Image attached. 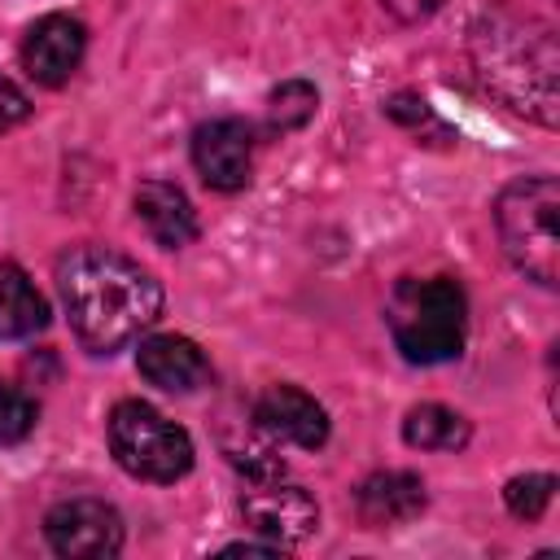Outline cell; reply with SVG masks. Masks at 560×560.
<instances>
[{
	"instance_id": "7c38bea8",
	"label": "cell",
	"mask_w": 560,
	"mask_h": 560,
	"mask_svg": "<svg viewBox=\"0 0 560 560\" xmlns=\"http://www.w3.org/2000/svg\"><path fill=\"white\" fill-rule=\"evenodd\" d=\"M136 214L149 228V236L162 249H184L197 236V214L192 201L184 197V188L166 184V179H144L136 188Z\"/></svg>"
},
{
	"instance_id": "5b68a950",
	"label": "cell",
	"mask_w": 560,
	"mask_h": 560,
	"mask_svg": "<svg viewBox=\"0 0 560 560\" xmlns=\"http://www.w3.org/2000/svg\"><path fill=\"white\" fill-rule=\"evenodd\" d=\"M109 451L140 481H175L192 468L188 433L140 398H127L109 411Z\"/></svg>"
},
{
	"instance_id": "d6986e66",
	"label": "cell",
	"mask_w": 560,
	"mask_h": 560,
	"mask_svg": "<svg viewBox=\"0 0 560 560\" xmlns=\"http://www.w3.org/2000/svg\"><path fill=\"white\" fill-rule=\"evenodd\" d=\"M26 114H31V101H26V92H22L18 83H9V79L0 74V131L18 127V122H22Z\"/></svg>"
},
{
	"instance_id": "ac0fdd59",
	"label": "cell",
	"mask_w": 560,
	"mask_h": 560,
	"mask_svg": "<svg viewBox=\"0 0 560 560\" xmlns=\"http://www.w3.org/2000/svg\"><path fill=\"white\" fill-rule=\"evenodd\" d=\"M31 429H35V402L18 385H9L0 376V446L4 442H22Z\"/></svg>"
},
{
	"instance_id": "7a4b0ae2",
	"label": "cell",
	"mask_w": 560,
	"mask_h": 560,
	"mask_svg": "<svg viewBox=\"0 0 560 560\" xmlns=\"http://www.w3.org/2000/svg\"><path fill=\"white\" fill-rule=\"evenodd\" d=\"M481 79L521 114L556 127V44L547 26H481L472 35Z\"/></svg>"
},
{
	"instance_id": "5bb4252c",
	"label": "cell",
	"mask_w": 560,
	"mask_h": 560,
	"mask_svg": "<svg viewBox=\"0 0 560 560\" xmlns=\"http://www.w3.org/2000/svg\"><path fill=\"white\" fill-rule=\"evenodd\" d=\"M44 324H48V306L26 280V271L13 262H0V341L31 337Z\"/></svg>"
},
{
	"instance_id": "8992f818",
	"label": "cell",
	"mask_w": 560,
	"mask_h": 560,
	"mask_svg": "<svg viewBox=\"0 0 560 560\" xmlns=\"http://www.w3.org/2000/svg\"><path fill=\"white\" fill-rule=\"evenodd\" d=\"M44 534L57 556L70 560H105L122 547V516L101 499H66L48 512Z\"/></svg>"
},
{
	"instance_id": "4fadbf2b",
	"label": "cell",
	"mask_w": 560,
	"mask_h": 560,
	"mask_svg": "<svg viewBox=\"0 0 560 560\" xmlns=\"http://www.w3.org/2000/svg\"><path fill=\"white\" fill-rule=\"evenodd\" d=\"M424 508V481L416 472H372L359 486V516L376 529L402 525Z\"/></svg>"
},
{
	"instance_id": "9a60e30c",
	"label": "cell",
	"mask_w": 560,
	"mask_h": 560,
	"mask_svg": "<svg viewBox=\"0 0 560 560\" xmlns=\"http://www.w3.org/2000/svg\"><path fill=\"white\" fill-rule=\"evenodd\" d=\"M402 438L407 446L416 451H459L468 442V420L451 407H438V402H420L407 411L402 420Z\"/></svg>"
},
{
	"instance_id": "52a82bcc",
	"label": "cell",
	"mask_w": 560,
	"mask_h": 560,
	"mask_svg": "<svg viewBox=\"0 0 560 560\" xmlns=\"http://www.w3.org/2000/svg\"><path fill=\"white\" fill-rule=\"evenodd\" d=\"M241 516H245V525H249L254 534H262L271 547H293V542H302V538L315 529L319 508H315V499H311L306 490L280 486V481L271 477L267 486L245 490Z\"/></svg>"
},
{
	"instance_id": "ba28073f",
	"label": "cell",
	"mask_w": 560,
	"mask_h": 560,
	"mask_svg": "<svg viewBox=\"0 0 560 560\" xmlns=\"http://www.w3.org/2000/svg\"><path fill=\"white\" fill-rule=\"evenodd\" d=\"M192 166L219 192L245 188L249 184V166H254V136H249V127L236 122V118L201 122L192 131Z\"/></svg>"
},
{
	"instance_id": "30bf717a",
	"label": "cell",
	"mask_w": 560,
	"mask_h": 560,
	"mask_svg": "<svg viewBox=\"0 0 560 560\" xmlns=\"http://www.w3.org/2000/svg\"><path fill=\"white\" fill-rule=\"evenodd\" d=\"M254 420L271 438H284V442L306 446V451H315V446L328 442V416H324V407L306 389H298V385H271V389H262L258 402H254Z\"/></svg>"
},
{
	"instance_id": "3957f363",
	"label": "cell",
	"mask_w": 560,
	"mask_h": 560,
	"mask_svg": "<svg viewBox=\"0 0 560 560\" xmlns=\"http://www.w3.org/2000/svg\"><path fill=\"white\" fill-rule=\"evenodd\" d=\"M385 319L407 363H446L464 350L468 302H464V289L446 276L398 280Z\"/></svg>"
},
{
	"instance_id": "e0dca14e",
	"label": "cell",
	"mask_w": 560,
	"mask_h": 560,
	"mask_svg": "<svg viewBox=\"0 0 560 560\" xmlns=\"http://www.w3.org/2000/svg\"><path fill=\"white\" fill-rule=\"evenodd\" d=\"M551 494H556V477H547V472H529V477H512V481H508L503 503H508L512 516H521V521H538V516L547 512Z\"/></svg>"
},
{
	"instance_id": "ffe728a7",
	"label": "cell",
	"mask_w": 560,
	"mask_h": 560,
	"mask_svg": "<svg viewBox=\"0 0 560 560\" xmlns=\"http://www.w3.org/2000/svg\"><path fill=\"white\" fill-rule=\"evenodd\" d=\"M398 22H420V18H429L442 0H381Z\"/></svg>"
},
{
	"instance_id": "6da1fadb",
	"label": "cell",
	"mask_w": 560,
	"mask_h": 560,
	"mask_svg": "<svg viewBox=\"0 0 560 560\" xmlns=\"http://www.w3.org/2000/svg\"><path fill=\"white\" fill-rule=\"evenodd\" d=\"M57 293L74 337L96 354L127 346L162 315V284L105 245L70 249L57 262Z\"/></svg>"
},
{
	"instance_id": "8fae6325",
	"label": "cell",
	"mask_w": 560,
	"mask_h": 560,
	"mask_svg": "<svg viewBox=\"0 0 560 560\" xmlns=\"http://www.w3.org/2000/svg\"><path fill=\"white\" fill-rule=\"evenodd\" d=\"M136 368L149 385H158L166 394H192L210 381V363H206L201 346L188 337H175V332L144 337L136 350Z\"/></svg>"
},
{
	"instance_id": "9c48e42d",
	"label": "cell",
	"mask_w": 560,
	"mask_h": 560,
	"mask_svg": "<svg viewBox=\"0 0 560 560\" xmlns=\"http://www.w3.org/2000/svg\"><path fill=\"white\" fill-rule=\"evenodd\" d=\"M83 44H88L83 22H74L70 13H48V18H39L26 31V39H22V66H26V74L35 83L61 88L79 70Z\"/></svg>"
},
{
	"instance_id": "2e32d148",
	"label": "cell",
	"mask_w": 560,
	"mask_h": 560,
	"mask_svg": "<svg viewBox=\"0 0 560 560\" xmlns=\"http://www.w3.org/2000/svg\"><path fill=\"white\" fill-rule=\"evenodd\" d=\"M315 105H319L315 88H311L306 79H289V83H280V88L267 96V118H271L276 131H293V127L311 122Z\"/></svg>"
},
{
	"instance_id": "277c9868",
	"label": "cell",
	"mask_w": 560,
	"mask_h": 560,
	"mask_svg": "<svg viewBox=\"0 0 560 560\" xmlns=\"http://www.w3.org/2000/svg\"><path fill=\"white\" fill-rule=\"evenodd\" d=\"M560 184L551 175L516 179L494 201V223L508 258L538 284L560 280Z\"/></svg>"
}]
</instances>
